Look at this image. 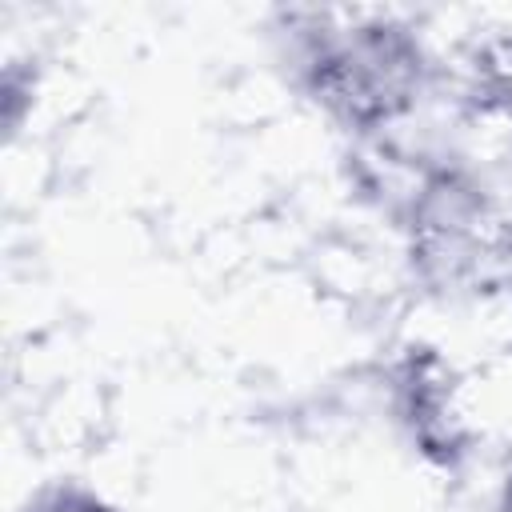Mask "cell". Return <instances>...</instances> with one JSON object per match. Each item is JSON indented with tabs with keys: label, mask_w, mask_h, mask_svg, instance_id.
I'll list each match as a JSON object with an SVG mask.
<instances>
[{
	"label": "cell",
	"mask_w": 512,
	"mask_h": 512,
	"mask_svg": "<svg viewBox=\"0 0 512 512\" xmlns=\"http://www.w3.org/2000/svg\"><path fill=\"white\" fill-rule=\"evenodd\" d=\"M424 76L420 40L384 16L352 24L320 16L300 36V80L308 96L356 132H376L404 116L420 100Z\"/></svg>",
	"instance_id": "cell-1"
},
{
	"label": "cell",
	"mask_w": 512,
	"mask_h": 512,
	"mask_svg": "<svg viewBox=\"0 0 512 512\" xmlns=\"http://www.w3.org/2000/svg\"><path fill=\"white\" fill-rule=\"evenodd\" d=\"M480 92L488 104H496L512 120V40H500L484 52L480 64Z\"/></svg>",
	"instance_id": "cell-2"
},
{
	"label": "cell",
	"mask_w": 512,
	"mask_h": 512,
	"mask_svg": "<svg viewBox=\"0 0 512 512\" xmlns=\"http://www.w3.org/2000/svg\"><path fill=\"white\" fill-rule=\"evenodd\" d=\"M504 508L512 512V476H508V492H504Z\"/></svg>",
	"instance_id": "cell-4"
},
{
	"label": "cell",
	"mask_w": 512,
	"mask_h": 512,
	"mask_svg": "<svg viewBox=\"0 0 512 512\" xmlns=\"http://www.w3.org/2000/svg\"><path fill=\"white\" fill-rule=\"evenodd\" d=\"M28 512H112V508L84 488H56V492L40 496Z\"/></svg>",
	"instance_id": "cell-3"
}]
</instances>
